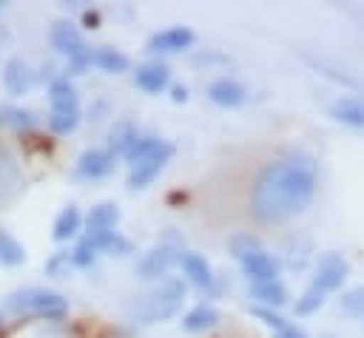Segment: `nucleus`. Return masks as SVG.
<instances>
[{
  "mask_svg": "<svg viewBox=\"0 0 364 338\" xmlns=\"http://www.w3.org/2000/svg\"><path fill=\"white\" fill-rule=\"evenodd\" d=\"M318 187V162L310 151L290 148L270 159L250 185V213L264 224H284L304 213Z\"/></svg>",
  "mask_w": 364,
  "mask_h": 338,
  "instance_id": "f257e3e1",
  "label": "nucleus"
},
{
  "mask_svg": "<svg viewBox=\"0 0 364 338\" xmlns=\"http://www.w3.org/2000/svg\"><path fill=\"white\" fill-rule=\"evenodd\" d=\"M185 281L182 278H162V281H154L148 290L136 293L128 304H125V315L128 321L134 324H162V321H171L182 304H185Z\"/></svg>",
  "mask_w": 364,
  "mask_h": 338,
  "instance_id": "f03ea898",
  "label": "nucleus"
},
{
  "mask_svg": "<svg viewBox=\"0 0 364 338\" xmlns=\"http://www.w3.org/2000/svg\"><path fill=\"white\" fill-rule=\"evenodd\" d=\"M6 310L17 312V315H37L46 321H60L68 315V301L46 287H23L6 295Z\"/></svg>",
  "mask_w": 364,
  "mask_h": 338,
  "instance_id": "7ed1b4c3",
  "label": "nucleus"
},
{
  "mask_svg": "<svg viewBox=\"0 0 364 338\" xmlns=\"http://www.w3.org/2000/svg\"><path fill=\"white\" fill-rule=\"evenodd\" d=\"M48 40L51 45L68 57V65L74 74H82L88 65H91V48L85 45V37L82 31L71 23V20H57L51 23V31H48Z\"/></svg>",
  "mask_w": 364,
  "mask_h": 338,
  "instance_id": "20e7f679",
  "label": "nucleus"
},
{
  "mask_svg": "<svg viewBox=\"0 0 364 338\" xmlns=\"http://www.w3.org/2000/svg\"><path fill=\"white\" fill-rule=\"evenodd\" d=\"M179 258H182V250L179 247H173V244H156V247H151V250H145L139 256L136 276L145 278V281H162L165 273L173 264H179Z\"/></svg>",
  "mask_w": 364,
  "mask_h": 338,
  "instance_id": "39448f33",
  "label": "nucleus"
},
{
  "mask_svg": "<svg viewBox=\"0 0 364 338\" xmlns=\"http://www.w3.org/2000/svg\"><path fill=\"white\" fill-rule=\"evenodd\" d=\"M171 156H173V145H171V142H162L159 151H154V153L145 156L142 162L131 165V170H128V187H131V190L148 187V185L165 170V165L171 162Z\"/></svg>",
  "mask_w": 364,
  "mask_h": 338,
  "instance_id": "423d86ee",
  "label": "nucleus"
},
{
  "mask_svg": "<svg viewBox=\"0 0 364 338\" xmlns=\"http://www.w3.org/2000/svg\"><path fill=\"white\" fill-rule=\"evenodd\" d=\"M347 276H350L347 258H344L341 253L330 250V253H324V256L318 258V264H316L313 287L321 290V293H333V290H338V287L347 281Z\"/></svg>",
  "mask_w": 364,
  "mask_h": 338,
  "instance_id": "0eeeda50",
  "label": "nucleus"
},
{
  "mask_svg": "<svg viewBox=\"0 0 364 338\" xmlns=\"http://www.w3.org/2000/svg\"><path fill=\"white\" fill-rule=\"evenodd\" d=\"M196 43V34L188 26H168L156 34L148 37V51L154 54H176V51H188Z\"/></svg>",
  "mask_w": 364,
  "mask_h": 338,
  "instance_id": "6e6552de",
  "label": "nucleus"
},
{
  "mask_svg": "<svg viewBox=\"0 0 364 338\" xmlns=\"http://www.w3.org/2000/svg\"><path fill=\"white\" fill-rule=\"evenodd\" d=\"M114 159H117V156H114L108 148H85V151L80 153L77 165H74V173H77L80 179H88V182L102 179V176H108V173L114 170Z\"/></svg>",
  "mask_w": 364,
  "mask_h": 338,
  "instance_id": "1a4fd4ad",
  "label": "nucleus"
},
{
  "mask_svg": "<svg viewBox=\"0 0 364 338\" xmlns=\"http://www.w3.org/2000/svg\"><path fill=\"white\" fill-rule=\"evenodd\" d=\"M208 99L219 108H239L247 99V88L233 77H216L208 82Z\"/></svg>",
  "mask_w": 364,
  "mask_h": 338,
  "instance_id": "9d476101",
  "label": "nucleus"
},
{
  "mask_svg": "<svg viewBox=\"0 0 364 338\" xmlns=\"http://www.w3.org/2000/svg\"><path fill=\"white\" fill-rule=\"evenodd\" d=\"M239 264H242V273L247 276L250 284H259V281H276V278H279V270H282V261H279L273 253H267V250H259V253L242 258Z\"/></svg>",
  "mask_w": 364,
  "mask_h": 338,
  "instance_id": "9b49d317",
  "label": "nucleus"
},
{
  "mask_svg": "<svg viewBox=\"0 0 364 338\" xmlns=\"http://www.w3.org/2000/svg\"><path fill=\"white\" fill-rule=\"evenodd\" d=\"M134 82H136V88H142L145 94H159V91H165L168 82H171V68H168L165 62H159V60L142 62V65H136V71H134Z\"/></svg>",
  "mask_w": 364,
  "mask_h": 338,
  "instance_id": "f8f14e48",
  "label": "nucleus"
},
{
  "mask_svg": "<svg viewBox=\"0 0 364 338\" xmlns=\"http://www.w3.org/2000/svg\"><path fill=\"white\" fill-rule=\"evenodd\" d=\"M34 82V74L23 57H9L3 65V85L11 97H23Z\"/></svg>",
  "mask_w": 364,
  "mask_h": 338,
  "instance_id": "ddd939ff",
  "label": "nucleus"
},
{
  "mask_svg": "<svg viewBox=\"0 0 364 338\" xmlns=\"http://www.w3.org/2000/svg\"><path fill=\"white\" fill-rule=\"evenodd\" d=\"M330 116L350 128H364V97L344 94L330 102Z\"/></svg>",
  "mask_w": 364,
  "mask_h": 338,
  "instance_id": "4468645a",
  "label": "nucleus"
},
{
  "mask_svg": "<svg viewBox=\"0 0 364 338\" xmlns=\"http://www.w3.org/2000/svg\"><path fill=\"white\" fill-rule=\"evenodd\" d=\"M179 267H182V273H185V278L191 284H196L202 290L213 287V270H210V264H208L205 256H199V253H182Z\"/></svg>",
  "mask_w": 364,
  "mask_h": 338,
  "instance_id": "2eb2a0df",
  "label": "nucleus"
},
{
  "mask_svg": "<svg viewBox=\"0 0 364 338\" xmlns=\"http://www.w3.org/2000/svg\"><path fill=\"white\" fill-rule=\"evenodd\" d=\"M48 102L57 111H80V97L68 77H54L48 82Z\"/></svg>",
  "mask_w": 364,
  "mask_h": 338,
  "instance_id": "dca6fc26",
  "label": "nucleus"
},
{
  "mask_svg": "<svg viewBox=\"0 0 364 338\" xmlns=\"http://www.w3.org/2000/svg\"><path fill=\"white\" fill-rule=\"evenodd\" d=\"M136 139H139L136 125H134L131 119H117V122L111 125V131H108V151H111L114 156H125Z\"/></svg>",
  "mask_w": 364,
  "mask_h": 338,
  "instance_id": "f3484780",
  "label": "nucleus"
},
{
  "mask_svg": "<svg viewBox=\"0 0 364 338\" xmlns=\"http://www.w3.org/2000/svg\"><path fill=\"white\" fill-rule=\"evenodd\" d=\"M94 247V253H105V256H128L134 253V244L119 233V230H105V233H94L85 236Z\"/></svg>",
  "mask_w": 364,
  "mask_h": 338,
  "instance_id": "a211bd4d",
  "label": "nucleus"
},
{
  "mask_svg": "<svg viewBox=\"0 0 364 338\" xmlns=\"http://www.w3.org/2000/svg\"><path fill=\"white\" fill-rule=\"evenodd\" d=\"M20 187V165L9 148L0 145V202L14 196Z\"/></svg>",
  "mask_w": 364,
  "mask_h": 338,
  "instance_id": "6ab92c4d",
  "label": "nucleus"
},
{
  "mask_svg": "<svg viewBox=\"0 0 364 338\" xmlns=\"http://www.w3.org/2000/svg\"><path fill=\"white\" fill-rule=\"evenodd\" d=\"M119 222V207L114 202H100L91 207V213L85 216V227H88V236L94 233H105V230H114Z\"/></svg>",
  "mask_w": 364,
  "mask_h": 338,
  "instance_id": "aec40b11",
  "label": "nucleus"
},
{
  "mask_svg": "<svg viewBox=\"0 0 364 338\" xmlns=\"http://www.w3.org/2000/svg\"><path fill=\"white\" fill-rule=\"evenodd\" d=\"M91 65H97L100 71L105 74H122L131 68V60L119 51V48H111V45H97L91 51Z\"/></svg>",
  "mask_w": 364,
  "mask_h": 338,
  "instance_id": "412c9836",
  "label": "nucleus"
},
{
  "mask_svg": "<svg viewBox=\"0 0 364 338\" xmlns=\"http://www.w3.org/2000/svg\"><path fill=\"white\" fill-rule=\"evenodd\" d=\"M250 298L253 301H259V304H264L267 310H279V307H284L287 304V287L276 278V281H259V284H250Z\"/></svg>",
  "mask_w": 364,
  "mask_h": 338,
  "instance_id": "4be33fe9",
  "label": "nucleus"
},
{
  "mask_svg": "<svg viewBox=\"0 0 364 338\" xmlns=\"http://www.w3.org/2000/svg\"><path fill=\"white\" fill-rule=\"evenodd\" d=\"M80 227H82V213H80L77 205H68V207H63L57 213L51 236H54V241H68V239H74L80 233Z\"/></svg>",
  "mask_w": 364,
  "mask_h": 338,
  "instance_id": "5701e85b",
  "label": "nucleus"
},
{
  "mask_svg": "<svg viewBox=\"0 0 364 338\" xmlns=\"http://www.w3.org/2000/svg\"><path fill=\"white\" fill-rule=\"evenodd\" d=\"M219 324V312L210 304H196L182 315V329L185 332H205Z\"/></svg>",
  "mask_w": 364,
  "mask_h": 338,
  "instance_id": "b1692460",
  "label": "nucleus"
},
{
  "mask_svg": "<svg viewBox=\"0 0 364 338\" xmlns=\"http://www.w3.org/2000/svg\"><path fill=\"white\" fill-rule=\"evenodd\" d=\"M0 125L14 131H28L37 125V114L20 105H0Z\"/></svg>",
  "mask_w": 364,
  "mask_h": 338,
  "instance_id": "393cba45",
  "label": "nucleus"
},
{
  "mask_svg": "<svg viewBox=\"0 0 364 338\" xmlns=\"http://www.w3.org/2000/svg\"><path fill=\"white\" fill-rule=\"evenodd\" d=\"M23 261H26V247H23L9 230L0 227V264L17 267V264H23Z\"/></svg>",
  "mask_w": 364,
  "mask_h": 338,
  "instance_id": "a878e982",
  "label": "nucleus"
},
{
  "mask_svg": "<svg viewBox=\"0 0 364 338\" xmlns=\"http://www.w3.org/2000/svg\"><path fill=\"white\" fill-rule=\"evenodd\" d=\"M228 250H230V256L233 258H247V256H253V253H259V250H264L262 247V241H259V236H253V233H233L230 239H228Z\"/></svg>",
  "mask_w": 364,
  "mask_h": 338,
  "instance_id": "bb28decb",
  "label": "nucleus"
},
{
  "mask_svg": "<svg viewBox=\"0 0 364 338\" xmlns=\"http://www.w3.org/2000/svg\"><path fill=\"white\" fill-rule=\"evenodd\" d=\"M310 253H313V244H310L307 236H301V233L290 236V241H287V264H290L293 270H301V267L307 264Z\"/></svg>",
  "mask_w": 364,
  "mask_h": 338,
  "instance_id": "cd10ccee",
  "label": "nucleus"
},
{
  "mask_svg": "<svg viewBox=\"0 0 364 338\" xmlns=\"http://www.w3.org/2000/svg\"><path fill=\"white\" fill-rule=\"evenodd\" d=\"M162 148V139L159 136H151V133H139V139L131 145V151L122 156L128 165H136V162H142L145 156H151L154 151H159Z\"/></svg>",
  "mask_w": 364,
  "mask_h": 338,
  "instance_id": "c85d7f7f",
  "label": "nucleus"
},
{
  "mask_svg": "<svg viewBox=\"0 0 364 338\" xmlns=\"http://www.w3.org/2000/svg\"><path fill=\"white\" fill-rule=\"evenodd\" d=\"M80 111H48V128L54 133H71L77 125H80Z\"/></svg>",
  "mask_w": 364,
  "mask_h": 338,
  "instance_id": "c756f323",
  "label": "nucleus"
},
{
  "mask_svg": "<svg viewBox=\"0 0 364 338\" xmlns=\"http://www.w3.org/2000/svg\"><path fill=\"white\" fill-rule=\"evenodd\" d=\"M321 304H324V293L310 284V287L296 298V315H313Z\"/></svg>",
  "mask_w": 364,
  "mask_h": 338,
  "instance_id": "7c9ffc66",
  "label": "nucleus"
},
{
  "mask_svg": "<svg viewBox=\"0 0 364 338\" xmlns=\"http://www.w3.org/2000/svg\"><path fill=\"white\" fill-rule=\"evenodd\" d=\"M338 307H341L347 315H364V284L347 290V293L338 298Z\"/></svg>",
  "mask_w": 364,
  "mask_h": 338,
  "instance_id": "2f4dec72",
  "label": "nucleus"
},
{
  "mask_svg": "<svg viewBox=\"0 0 364 338\" xmlns=\"http://www.w3.org/2000/svg\"><path fill=\"white\" fill-rule=\"evenodd\" d=\"M68 258H71V264H74V267H91V264H94V258H97V253H94V247H91V241H88V239H80Z\"/></svg>",
  "mask_w": 364,
  "mask_h": 338,
  "instance_id": "473e14b6",
  "label": "nucleus"
},
{
  "mask_svg": "<svg viewBox=\"0 0 364 338\" xmlns=\"http://www.w3.org/2000/svg\"><path fill=\"white\" fill-rule=\"evenodd\" d=\"M253 315H256V318H262V324L273 327V332H276V329H282V327H287V321H284L279 312L267 310V307H256V310H253Z\"/></svg>",
  "mask_w": 364,
  "mask_h": 338,
  "instance_id": "72a5a7b5",
  "label": "nucleus"
},
{
  "mask_svg": "<svg viewBox=\"0 0 364 338\" xmlns=\"http://www.w3.org/2000/svg\"><path fill=\"white\" fill-rule=\"evenodd\" d=\"M273 338H307L299 327H293V324H287V327H282V329H276L273 332Z\"/></svg>",
  "mask_w": 364,
  "mask_h": 338,
  "instance_id": "f704fd0d",
  "label": "nucleus"
},
{
  "mask_svg": "<svg viewBox=\"0 0 364 338\" xmlns=\"http://www.w3.org/2000/svg\"><path fill=\"white\" fill-rule=\"evenodd\" d=\"M171 99H173V102H185V99H188V88H185V85H173V88H171Z\"/></svg>",
  "mask_w": 364,
  "mask_h": 338,
  "instance_id": "c9c22d12",
  "label": "nucleus"
},
{
  "mask_svg": "<svg viewBox=\"0 0 364 338\" xmlns=\"http://www.w3.org/2000/svg\"><path fill=\"white\" fill-rule=\"evenodd\" d=\"M97 23H100V14L97 11H85V26L88 28H97Z\"/></svg>",
  "mask_w": 364,
  "mask_h": 338,
  "instance_id": "e433bc0d",
  "label": "nucleus"
},
{
  "mask_svg": "<svg viewBox=\"0 0 364 338\" xmlns=\"http://www.w3.org/2000/svg\"><path fill=\"white\" fill-rule=\"evenodd\" d=\"M318 338H336V335H330V332H324V335H318Z\"/></svg>",
  "mask_w": 364,
  "mask_h": 338,
  "instance_id": "4c0bfd02",
  "label": "nucleus"
},
{
  "mask_svg": "<svg viewBox=\"0 0 364 338\" xmlns=\"http://www.w3.org/2000/svg\"><path fill=\"white\" fill-rule=\"evenodd\" d=\"M0 9H3V3H0Z\"/></svg>",
  "mask_w": 364,
  "mask_h": 338,
  "instance_id": "58836bf2",
  "label": "nucleus"
},
{
  "mask_svg": "<svg viewBox=\"0 0 364 338\" xmlns=\"http://www.w3.org/2000/svg\"><path fill=\"white\" fill-rule=\"evenodd\" d=\"M0 327H3V321H0Z\"/></svg>",
  "mask_w": 364,
  "mask_h": 338,
  "instance_id": "ea45409f",
  "label": "nucleus"
}]
</instances>
